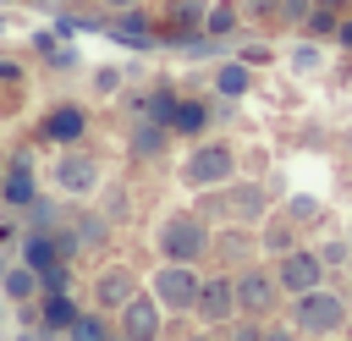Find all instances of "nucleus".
<instances>
[{
    "mask_svg": "<svg viewBox=\"0 0 352 341\" xmlns=\"http://www.w3.org/2000/svg\"><path fill=\"white\" fill-rule=\"evenodd\" d=\"M160 258L165 264H192V258H204L209 253V226L192 214V209H176V214H165L160 220Z\"/></svg>",
    "mask_w": 352,
    "mask_h": 341,
    "instance_id": "1",
    "label": "nucleus"
},
{
    "mask_svg": "<svg viewBox=\"0 0 352 341\" xmlns=\"http://www.w3.org/2000/svg\"><path fill=\"white\" fill-rule=\"evenodd\" d=\"M292 324L297 336H336L346 324V297H336L330 286H308L292 297Z\"/></svg>",
    "mask_w": 352,
    "mask_h": 341,
    "instance_id": "2",
    "label": "nucleus"
},
{
    "mask_svg": "<svg viewBox=\"0 0 352 341\" xmlns=\"http://www.w3.org/2000/svg\"><path fill=\"white\" fill-rule=\"evenodd\" d=\"M231 170H236V154L226 148V143H198L187 160H182V182L192 187V192H204V187H220V182H231Z\"/></svg>",
    "mask_w": 352,
    "mask_h": 341,
    "instance_id": "3",
    "label": "nucleus"
},
{
    "mask_svg": "<svg viewBox=\"0 0 352 341\" xmlns=\"http://www.w3.org/2000/svg\"><path fill=\"white\" fill-rule=\"evenodd\" d=\"M116 341H160V297L154 292H132L116 308Z\"/></svg>",
    "mask_w": 352,
    "mask_h": 341,
    "instance_id": "4",
    "label": "nucleus"
},
{
    "mask_svg": "<svg viewBox=\"0 0 352 341\" xmlns=\"http://www.w3.org/2000/svg\"><path fill=\"white\" fill-rule=\"evenodd\" d=\"M280 308V280L270 270H242L236 275V314L248 319H270Z\"/></svg>",
    "mask_w": 352,
    "mask_h": 341,
    "instance_id": "5",
    "label": "nucleus"
},
{
    "mask_svg": "<svg viewBox=\"0 0 352 341\" xmlns=\"http://www.w3.org/2000/svg\"><path fill=\"white\" fill-rule=\"evenodd\" d=\"M82 138H88V110H82V104H55V110H44V121H38V143L77 148Z\"/></svg>",
    "mask_w": 352,
    "mask_h": 341,
    "instance_id": "6",
    "label": "nucleus"
},
{
    "mask_svg": "<svg viewBox=\"0 0 352 341\" xmlns=\"http://www.w3.org/2000/svg\"><path fill=\"white\" fill-rule=\"evenodd\" d=\"M198 270L192 264H165L160 275H154V297H160V308H176V314H187L192 302H198Z\"/></svg>",
    "mask_w": 352,
    "mask_h": 341,
    "instance_id": "7",
    "label": "nucleus"
},
{
    "mask_svg": "<svg viewBox=\"0 0 352 341\" xmlns=\"http://www.w3.org/2000/svg\"><path fill=\"white\" fill-rule=\"evenodd\" d=\"M275 280H280V292H292V297L308 292V286H324V258L308 253V248H292V253H280Z\"/></svg>",
    "mask_w": 352,
    "mask_h": 341,
    "instance_id": "8",
    "label": "nucleus"
},
{
    "mask_svg": "<svg viewBox=\"0 0 352 341\" xmlns=\"http://www.w3.org/2000/svg\"><path fill=\"white\" fill-rule=\"evenodd\" d=\"M192 314H198L204 324H231V319H236V280H231V275H214V280H204V286H198V302H192Z\"/></svg>",
    "mask_w": 352,
    "mask_h": 341,
    "instance_id": "9",
    "label": "nucleus"
},
{
    "mask_svg": "<svg viewBox=\"0 0 352 341\" xmlns=\"http://www.w3.org/2000/svg\"><path fill=\"white\" fill-rule=\"evenodd\" d=\"M55 187L66 192V198H88V192H99V160L94 154H60V165H55Z\"/></svg>",
    "mask_w": 352,
    "mask_h": 341,
    "instance_id": "10",
    "label": "nucleus"
},
{
    "mask_svg": "<svg viewBox=\"0 0 352 341\" xmlns=\"http://www.w3.org/2000/svg\"><path fill=\"white\" fill-rule=\"evenodd\" d=\"M110 38H116V44H126V50H154V44H160L154 22H148V16L138 11V6L116 11V22H110Z\"/></svg>",
    "mask_w": 352,
    "mask_h": 341,
    "instance_id": "11",
    "label": "nucleus"
},
{
    "mask_svg": "<svg viewBox=\"0 0 352 341\" xmlns=\"http://www.w3.org/2000/svg\"><path fill=\"white\" fill-rule=\"evenodd\" d=\"M165 143H170V126H165V121H154V116L132 121V132H126V154H132V160H160V154H165Z\"/></svg>",
    "mask_w": 352,
    "mask_h": 341,
    "instance_id": "12",
    "label": "nucleus"
},
{
    "mask_svg": "<svg viewBox=\"0 0 352 341\" xmlns=\"http://www.w3.org/2000/svg\"><path fill=\"white\" fill-rule=\"evenodd\" d=\"M132 292H138V280H132V270H121V264L94 275V302H99V314H116Z\"/></svg>",
    "mask_w": 352,
    "mask_h": 341,
    "instance_id": "13",
    "label": "nucleus"
},
{
    "mask_svg": "<svg viewBox=\"0 0 352 341\" xmlns=\"http://www.w3.org/2000/svg\"><path fill=\"white\" fill-rule=\"evenodd\" d=\"M204 11L209 0H170V28H165V44H187L204 33Z\"/></svg>",
    "mask_w": 352,
    "mask_h": 341,
    "instance_id": "14",
    "label": "nucleus"
},
{
    "mask_svg": "<svg viewBox=\"0 0 352 341\" xmlns=\"http://www.w3.org/2000/svg\"><path fill=\"white\" fill-rule=\"evenodd\" d=\"M0 198H6L11 209H28V204H33V165H28V154L6 165V176H0Z\"/></svg>",
    "mask_w": 352,
    "mask_h": 341,
    "instance_id": "15",
    "label": "nucleus"
},
{
    "mask_svg": "<svg viewBox=\"0 0 352 341\" xmlns=\"http://www.w3.org/2000/svg\"><path fill=\"white\" fill-rule=\"evenodd\" d=\"M220 209H226L231 220H242V226H258V220H264V187H231V192L220 198Z\"/></svg>",
    "mask_w": 352,
    "mask_h": 341,
    "instance_id": "16",
    "label": "nucleus"
},
{
    "mask_svg": "<svg viewBox=\"0 0 352 341\" xmlns=\"http://www.w3.org/2000/svg\"><path fill=\"white\" fill-rule=\"evenodd\" d=\"M0 292H6V302H38V270L33 264H11L6 275H0Z\"/></svg>",
    "mask_w": 352,
    "mask_h": 341,
    "instance_id": "17",
    "label": "nucleus"
},
{
    "mask_svg": "<svg viewBox=\"0 0 352 341\" xmlns=\"http://www.w3.org/2000/svg\"><path fill=\"white\" fill-rule=\"evenodd\" d=\"M209 126V104L204 99H176V110H170V132L176 138H198Z\"/></svg>",
    "mask_w": 352,
    "mask_h": 341,
    "instance_id": "18",
    "label": "nucleus"
},
{
    "mask_svg": "<svg viewBox=\"0 0 352 341\" xmlns=\"http://www.w3.org/2000/svg\"><path fill=\"white\" fill-rule=\"evenodd\" d=\"M248 88H253L248 60H220V72H214V94H220V99H242Z\"/></svg>",
    "mask_w": 352,
    "mask_h": 341,
    "instance_id": "19",
    "label": "nucleus"
},
{
    "mask_svg": "<svg viewBox=\"0 0 352 341\" xmlns=\"http://www.w3.org/2000/svg\"><path fill=\"white\" fill-rule=\"evenodd\" d=\"M236 22H242V6H236V0H220V6L204 11V38H231Z\"/></svg>",
    "mask_w": 352,
    "mask_h": 341,
    "instance_id": "20",
    "label": "nucleus"
},
{
    "mask_svg": "<svg viewBox=\"0 0 352 341\" xmlns=\"http://www.w3.org/2000/svg\"><path fill=\"white\" fill-rule=\"evenodd\" d=\"M77 324V302L66 292H44V330H72Z\"/></svg>",
    "mask_w": 352,
    "mask_h": 341,
    "instance_id": "21",
    "label": "nucleus"
},
{
    "mask_svg": "<svg viewBox=\"0 0 352 341\" xmlns=\"http://www.w3.org/2000/svg\"><path fill=\"white\" fill-rule=\"evenodd\" d=\"M286 220H292V226H314V220H319V198L292 192V198H286Z\"/></svg>",
    "mask_w": 352,
    "mask_h": 341,
    "instance_id": "22",
    "label": "nucleus"
},
{
    "mask_svg": "<svg viewBox=\"0 0 352 341\" xmlns=\"http://www.w3.org/2000/svg\"><path fill=\"white\" fill-rule=\"evenodd\" d=\"M28 226H33V231H55V226H60V209H55L50 198H33V204H28Z\"/></svg>",
    "mask_w": 352,
    "mask_h": 341,
    "instance_id": "23",
    "label": "nucleus"
},
{
    "mask_svg": "<svg viewBox=\"0 0 352 341\" xmlns=\"http://www.w3.org/2000/svg\"><path fill=\"white\" fill-rule=\"evenodd\" d=\"M264 253H292L297 248V236H292V220H280V226H264Z\"/></svg>",
    "mask_w": 352,
    "mask_h": 341,
    "instance_id": "24",
    "label": "nucleus"
},
{
    "mask_svg": "<svg viewBox=\"0 0 352 341\" xmlns=\"http://www.w3.org/2000/svg\"><path fill=\"white\" fill-rule=\"evenodd\" d=\"M72 341H116V336L104 330V319H82V314H77V324H72Z\"/></svg>",
    "mask_w": 352,
    "mask_h": 341,
    "instance_id": "25",
    "label": "nucleus"
},
{
    "mask_svg": "<svg viewBox=\"0 0 352 341\" xmlns=\"http://www.w3.org/2000/svg\"><path fill=\"white\" fill-rule=\"evenodd\" d=\"M94 94H99V99L121 94V66H99V72H94Z\"/></svg>",
    "mask_w": 352,
    "mask_h": 341,
    "instance_id": "26",
    "label": "nucleus"
},
{
    "mask_svg": "<svg viewBox=\"0 0 352 341\" xmlns=\"http://www.w3.org/2000/svg\"><path fill=\"white\" fill-rule=\"evenodd\" d=\"M319 258H324V270H341V264H352V248H346V236L324 242V248H319Z\"/></svg>",
    "mask_w": 352,
    "mask_h": 341,
    "instance_id": "27",
    "label": "nucleus"
},
{
    "mask_svg": "<svg viewBox=\"0 0 352 341\" xmlns=\"http://www.w3.org/2000/svg\"><path fill=\"white\" fill-rule=\"evenodd\" d=\"M231 341H264V319L236 314V319H231Z\"/></svg>",
    "mask_w": 352,
    "mask_h": 341,
    "instance_id": "28",
    "label": "nucleus"
},
{
    "mask_svg": "<svg viewBox=\"0 0 352 341\" xmlns=\"http://www.w3.org/2000/svg\"><path fill=\"white\" fill-rule=\"evenodd\" d=\"M33 50H38L44 60H55V66H66V60H72V50H60V44H55V33H38V38H33Z\"/></svg>",
    "mask_w": 352,
    "mask_h": 341,
    "instance_id": "29",
    "label": "nucleus"
},
{
    "mask_svg": "<svg viewBox=\"0 0 352 341\" xmlns=\"http://www.w3.org/2000/svg\"><path fill=\"white\" fill-rule=\"evenodd\" d=\"M292 72H297V77H302V72H319V50H314V44H297V50H292Z\"/></svg>",
    "mask_w": 352,
    "mask_h": 341,
    "instance_id": "30",
    "label": "nucleus"
},
{
    "mask_svg": "<svg viewBox=\"0 0 352 341\" xmlns=\"http://www.w3.org/2000/svg\"><path fill=\"white\" fill-rule=\"evenodd\" d=\"M236 6H242V16H264V22L280 16V0H236Z\"/></svg>",
    "mask_w": 352,
    "mask_h": 341,
    "instance_id": "31",
    "label": "nucleus"
},
{
    "mask_svg": "<svg viewBox=\"0 0 352 341\" xmlns=\"http://www.w3.org/2000/svg\"><path fill=\"white\" fill-rule=\"evenodd\" d=\"M308 11H314V0H280V16H286V22H297V28L308 22Z\"/></svg>",
    "mask_w": 352,
    "mask_h": 341,
    "instance_id": "32",
    "label": "nucleus"
},
{
    "mask_svg": "<svg viewBox=\"0 0 352 341\" xmlns=\"http://www.w3.org/2000/svg\"><path fill=\"white\" fill-rule=\"evenodd\" d=\"M77 236H82V242H94V248H99V242H104V226H99V220H88V214H82V220H77Z\"/></svg>",
    "mask_w": 352,
    "mask_h": 341,
    "instance_id": "33",
    "label": "nucleus"
},
{
    "mask_svg": "<svg viewBox=\"0 0 352 341\" xmlns=\"http://www.w3.org/2000/svg\"><path fill=\"white\" fill-rule=\"evenodd\" d=\"M0 82H22V66L11 55H0Z\"/></svg>",
    "mask_w": 352,
    "mask_h": 341,
    "instance_id": "34",
    "label": "nucleus"
},
{
    "mask_svg": "<svg viewBox=\"0 0 352 341\" xmlns=\"http://www.w3.org/2000/svg\"><path fill=\"white\" fill-rule=\"evenodd\" d=\"M264 341H297V324H270Z\"/></svg>",
    "mask_w": 352,
    "mask_h": 341,
    "instance_id": "35",
    "label": "nucleus"
},
{
    "mask_svg": "<svg viewBox=\"0 0 352 341\" xmlns=\"http://www.w3.org/2000/svg\"><path fill=\"white\" fill-rule=\"evenodd\" d=\"M330 38H336L341 50H352V16H346V22H336V33H330Z\"/></svg>",
    "mask_w": 352,
    "mask_h": 341,
    "instance_id": "36",
    "label": "nucleus"
},
{
    "mask_svg": "<svg viewBox=\"0 0 352 341\" xmlns=\"http://www.w3.org/2000/svg\"><path fill=\"white\" fill-rule=\"evenodd\" d=\"M99 6H110V11H126V6H143V0H99Z\"/></svg>",
    "mask_w": 352,
    "mask_h": 341,
    "instance_id": "37",
    "label": "nucleus"
},
{
    "mask_svg": "<svg viewBox=\"0 0 352 341\" xmlns=\"http://www.w3.org/2000/svg\"><path fill=\"white\" fill-rule=\"evenodd\" d=\"M314 6H330V11H346L352 0H314Z\"/></svg>",
    "mask_w": 352,
    "mask_h": 341,
    "instance_id": "38",
    "label": "nucleus"
},
{
    "mask_svg": "<svg viewBox=\"0 0 352 341\" xmlns=\"http://www.w3.org/2000/svg\"><path fill=\"white\" fill-rule=\"evenodd\" d=\"M187 341H220V336H209V330H204V336H187Z\"/></svg>",
    "mask_w": 352,
    "mask_h": 341,
    "instance_id": "39",
    "label": "nucleus"
},
{
    "mask_svg": "<svg viewBox=\"0 0 352 341\" xmlns=\"http://www.w3.org/2000/svg\"><path fill=\"white\" fill-rule=\"evenodd\" d=\"M6 270H11V258H6V253H0V275H6Z\"/></svg>",
    "mask_w": 352,
    "mask_h": 341,
    "instance_id": "40",
    "label": "nucleus"
},
{
    "mask_svg": "<svg viewBox=\"0 0 352 341\" xmlns=\"http://www.w3.org/2000/svg\"><path fill=\"white\" fill-rule=\"evenodd\" d=\"M0 38H6V16H0Z\"/></svg>",
    "mask_w": 352,
    "mask_h": 341,
    "instance_id": "41",
    "label": "nucleus"
},
{
    "mask_svg": "<svg viewBox=\"0 0 352 341\" xmlns=\"http://www.w3.org/2000/svg\"><path fill=\"white\" fill-rule=\"evenodd\" d=\"M346 248H352V231H346Z\"/></svg>",
    "mask_w": 352,
    "mask_h": 341,
    "instance_id": "42",
    "label": "nucleus"
},
{
    "mask_svg": "<svg viewBox=\"0 0 352 341\" xmlns=\"http://www.w3.org/2000/svg\"><path fill=\"white\" fill-rule=\"evenodd\" d=\"M0 6H6V0H0Z\"/></svg>",
    "mask_w": 352,
    "mask_h": 341,
    "instance_id": "43",
    "label": "nucleus"
}]
</instances>
